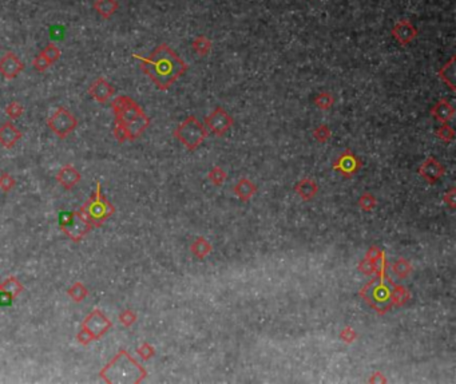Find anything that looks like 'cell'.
Instances as JSON below:
<instances>
[{
    "instance_id": "cell-1",
    "label": "cell",
    "mask_w": 456,
    "mask_h": 384,
    "mask_svg": "<svg viewBox=\"0 0 456 384\" xmlns=\"http://www.w3.org/2000/svg\"><path fill=\"white\" fill-rule=\"evenodd\" d=\"M134 58L139 60L142 71L160 90H168L187 68L186 63L166 43L160 44L148 58H142L137 54H134Z\"/></svg>"
},
{
    "instance_id": "cell-2",
    "label": "cell",
    "mask_w": 456,
    "mask_h": 384,
    "mask_svg": "<svg viewBox=\"0 0 456 384\" xmlns=\"http://www.w3.org/2000/svg\"><path fill=\"white\" fill-rule=\"evenodd\" d=\"M111 107L115 115V123L125 129L127 141H135L150 125L147 115L130 97H117L111 103Z\"/></svg>"
},
{
    "instance_id": "cell-3",
    "label": "cell",
    "mask_w": 456,
    "mask_h": 384,
    "mask_svg": "<svg viewBox=\"0 0 456 384\" xmlns=\"http://www.w3.org/2000/svg\"><path fill=\"white\" fill-rule=\"evenodd\" d=\"M99 376L106 383H139L146 376V371L127 351L121 349L113 360L101 369Z\"/></svg>"
},
{
    "instance_id": "cell-4",
    "label": "cell",
    "mask_w": 456,
    "mask_h": 384,
    "mask_svg": "<svg viewBox=\"0 0 456 384\" xmlns=\"http://www.w3.org/2000/svg\"><path fill=\"white\" fill-rule=\"evenodd\" d=\"M90 219L94 226H101L106 219H109L115 213V208L102 193L101 182H97V189L93 196L86 201V204L79 209Z\"/></svg>"
},
{
    "instance_id": "cell-5",
    "label": "cell",
    "mask_w": 456,
    "mask_h": 384,
    "mask_svg": "<svg viewBox=\"0 0 456 384\" xmlns=\"http://www.w3.org/2000/svg\"><path fill=\"white\" fill-rule=\"evenodd\" d=\"M392 293L394 289H391L390 284L383 278L372 281L363 290V296L366 301L380 312H384L390 308L392 302Z\"/></svg>"
},
{
    "instance_id": "cell-6",
    "label": "cell",
    "mask_w": 456,
    "mask_h": 384,
    "mask_svg": "<svg viewBox=\"0 0 456 384\" xmlns=\"http://www.w3.org/2000/svg\"><path fill=\"white\" fill-rule=\"evenodd\" d=\"M174 135L186 146L187 149L194 150L205 139L206 133H205L203 126L197 121V118L189 117L186 121L178 126Z\"/></svg>"
},
{
    "instance_id": "cell-7",
    "label": "cell",
    "mask_w": 456,
    "mask_h": 384,
    "mask_svg": "<svg viewBox=\"0 0 456 384\" xmlns=\"http://www.w3.org/2000/svg\"><path fill=\"white\" fill-rule=\"evenodd\" d=\"M47 125L55 135H58L60 139H64L77 129L78 121L68 110L60 106L55 110V113L48 118Z\"/></svg>"
},
{
    "instance_id": "cell-8",
    "label": "cell",
    "mask_w": 456,
    "mask_h": 384,
    "mask_svg": "<svg viewBox=\"0 0 456 384\" xmlns=\"http://www.w3.org/2000/svg\"><path fill=\"white\" fill-rule=\"evenodd\" d=\"M113 327V323L105 314L99 310H94L82 324V329H85L93 340H99L110 328Z\"/></svg>"
},
{
    "instance_id": "cell-9",
    "label": "cell",
    "mask_w": 456,
    "mask_h": 384,
    "mask_svg": "<svg viewBox=\"0 0 456 384\" xmlns=\"http://www.w3.org/2000/svg\"><path fill=\"white\" fill-rule=\"evenodd\" d=\"M93 227L94 225L91 223L90 219L87 218L81 210H78V212H74V216H72L70 222L67 223L64 227H62L60 231H62L68 239L72 240L74 243H79V241H82V240L86 237L87 233H89Z\"/></svg>"
},
{
    "instance_id": "cell-10",
    "label": "cell",
    "mask_w": 456,
    "mask_h": 384,
    "mask_svg": "<svg viewBox=\"0 0 456 384\" xmlns=\"http://www.w3.org/2000/svg\"><path fill=\"white\" fill-rule=\"evenodd\" d=\"M24 70V64L22 63L18 55L14 52H6L0 58V74L6 79H14Z\"/></svg>"
},
{
    "instance_id": "cell-11",
    "label": "cell",
    "mask_w": 456,
    "mask_h": 384,
    "mask_svg": "<svg viewBox=\"0 0 456 384\" xmlns=\"http://www.w3.org/2000/svg\"><path fill=\"white\" fill-rule=\"evenodd\" d=\"M89 94L94 101H97L99 103H106L115 94V89L103 76H99L90 85Z\"/></svg>"
},
{
    "instance_id": "cell-12",
    "label": "cell",
    "mask_w": 456,
    "mask_h": 384,
    "mask_svg": "<svg viewBox=\"0 0 456 384\" xmlns=\"http://www.w3.org/2000/svg\"><path fill=\"white\" fill-rule=\"evenodd\" d=\"M23 133L12 122H6L0 126V145L4 149L11 150L22 139Z\"/></svg>"
},
{
    "instance_id": "cell-13",
    "label": "cell",
    "mask_w": 456,
    "mask_h": 384,
    "mask_svg": "<svg viewBox=\"0 0 456 384\" xmlns=\"http://www.w3.org/2000/svg\"><path fill=\"white\" fill-rule=\"evenodd\" d=\"M232 123H233L232 118L222 109H217L210 117L207 118V125L211 131L217 135H222L223 133H226Z\"/></svg>"
},
{
    "instance_id": "cell-14",
    "label": "cell",
    "mask_w": 456,
    "mask_h": 384,
    "mask_svg": "<svg viewBox=\"0 0 456 384\" xmlns=\"http://www.w3.org/2000/svg\"><path fill=\"white\" fill-rule=\"evenodd\" d=\"M55 178H56V181H58L59 184L62 185L66 190H71L75 185L81 182L82 176H81V173L78 172V169L74 168L72 165H66V166H63V168L59 170L58 174L55 176Z\"/></svg>"
},
{
    "instance_id": "cell-15",
    "label": "cell",
    "mask_w": 456,
    "mask_h": 384,
    "mask_svg": "<svg viewBox=\"0 0 456 384\" xmlns=\"http://www.w3.org/2000/svg\"><path fill=\"white\" fill-rule=\"evenodd\" d=\"M118 8H119V4L117 0H95L94 2V10L103 19H110L118 11Z\"/></svg>"
},
{
    "instance_id": "cell-16",
    "label": "cell",
    "mask_w": 456,
    "mask_h": 384,
    "mask_svg": "<svg viewBox=\"0 0 456 384\" xmlns=\"http://www.w3.org/2000/svg\"><path fill=\"white\" fill-rule=\"evenodd\" d=\"M394 35L398 38L400 43L407 44L412 39L413 36L416 35V30L407 20H404V22H400L399 24H396V27L394 28Z\"/></svg>"
},
{
    "instance_id": "cell-17",
    "label": "cell",
    "mask_w": 456,
    "mask_h": 384,
    "mask_svg": "<svg viewBox=\"0 0 456 384\" xmlns=\"http://www.w3.org/2000/svg\"><path fill=\"white\" fill-rule=\"evenodd\" d=\"M67 294L72 298V301L82 302L83 300L89 296V290H87L86 286L83 285V282L77 281V282H74L70 288H68V290H67Z\"/></svg>"
},
{
    "instance_id": "cell-18",
    "label": "cell",
    "mask_w": 456,
    "mask_h": 384,
    "mask_svg": "<svg viewBox=\"0 0 456 384\" xmlns=\"http://www.w3.org/2000/svg\"><path fill=\"white\" fill-rule=\"evenodd\" d=\"M24 286L23 284L18 280L16 277L11 276V277H8L7 280H4L2 281V290H6L8 293H11L14 297H16L20 292H23Z\"/></svg>"
},
{
    "instance_id": "cell-19",
    "label": "cell",
    "mask_w": 456,
    "mask_h": 384,
    "mask_svg": "<svg viewBox=\"0 0 456 384\" xmlns=\"http://www.w3.org/2000/svg\"><path fill=\"white\" fill-rule=\"evenodd\" d=\"M433 114L436 115L437 119H440V121H447V119H451V117H452L453 110L452 107L449 106L448 103L443 101V102H440L436 107H435Z\"/></svg>"
},
{
    "instance_id": "cell-20",
    "label": "cell",
    "mask_w": 456,
    "mask_h": 384,
    "mask_svg": "<svg viewBox=\"0 0 456 384\" xmlns=\"http://www.w3.org/2000/svg\"><path fill=\"white\" fill-rule=\"evenodd\" d=\"M42 54H43L44 56H46V58L48 59V60H50L51 64H52V63H55L56 60H59V59H60V55H62V51H60L58 46H55L54 43H48L46 46V48H44L43 51H42Z\"/></svg>"
},
{
    "instance_id": "cell-21",
    "label": "cell",
    "mask_w": 456,
    "mask_h": 384,
    "mask_svg": "<svg viewBox=\"0 0 456 384\" xmlns=\"http://www.w3.org/2000/svg\"><path fill=\"white\" fill-rule=\"evenodd\" d=\"M15 186V178L8 172H3L0 174V190L4 193H10Z\"/></svg>"
},
{
    "instance_id": "cell-22",
    "label": "cell",
    "mask_w": 456,
    "mask_h": 384,
    "mask_svg": "<svg viewBox=\"0 0 456 384\" xmlns=\"http://www.w3.org/2000/svg\"><path fill=\"white\" fill-rule=\"evenodd\" d=\"M23 113H24V107L22 106L19 102L8 103L7 107H6V114H7L8 117L11 118V119H18V118L22 117V114Z\"/></svg>"
},
{
    "instance_id": "cell-23",
    "label": "cell",
    "mask_w": 456,
    "mask_h": 384,
    "mask_svg": "<svg viewBox=\"0 0 456 384\" xmlns=\"http://www.w3.org/2000/svg\"><path fill=\"white\" fill-rule=\"evenodd\" d=\"M437 168H439V166H437V162L433 161V160H429V161L424 165V168H423V170H424L423 174H424L425 177L431 178V180H433V178H436V177L440 174V169Z\"/></svg>"
},
{
    "instance_id": "cell-24",
    "label": "cell",
    "mask_w": 456,
    "mask_h": 384,
    "mask_svg": "<svg viewBox=\"0 0 456 384\" xmlns=\"http://www.w3.org/2000/svg\"><path fill=\"white\" fill-rule=\"evenodd\" d=\"M118 319H119V322H121L122 326L131 327L134 323L137 322V315L134 314L133 311L125 310V311H122L121 314H119Z\"/></svg>"
},
{
    "instance_id": "cell-25",
    "label": "cell",
    "mask_w": 456,
    "mask_h": 384,
    "mask_svg": "<svg viewBox=\"0 0 456 384\" xmlns=\"http://www.w3.org/2000/svg\"><path fill=\"white\" fill-rule=\"evenodd\" d=\"M32 66L35 67V70H38L39 72H44L46 70H48L51 67L50 60L44 56L42 52L39 55H36L35 59L32 60Z\"/></svg>"
},
{
    "instance_id": "cell-26",
    "label": "cell",
    "mask_w": 456,
    "mask_h": 384,
    "mask_svg": "<svg viewBox=\"0 0 456 384\" xmlns=\"http://www.w3.org/2000/svg\"><path fill=\"white\" fill-rule=\"evenodd\" d=\"M237 192L244 198H248V197L253 194V188L249 184V181H240V184L237 186Z\"/></svg>"
},
{
    "instance_id": "cell-27",
    "label": "cell",
    "mask_w": 456,
    "mask_h": 384,
    "mask_svg": "<svg viewBox=\"0 0 456 384\" xmlns=\"http://www.w3.org/2000/svg\"><path fill=\"white\" fill-rule=\"evenodd\" d=\"M137 353L143 360H148L150 357L154 356V348L150 344H147V343H143V344L137 348Z\"/></svg>"
},
{
    "instance_id": "cell-28",
    "label": "cell",
    "mask_w": 456,
    "mask_h": 384,
    "mask_svg": "<svg viewBox=\"0 0 456 384\" xmlns=\"http://www.w3.org/2000/svg\"><path fill=\"white\" fill-rule=\"evenodd\" d=\"M340 165H341V169L345 170V172H351L353 169L356 168V160L352 157L351 154H345L343 156V158L340 160Z\"/></svg>"
},
{
    "instance_id": "cell-29",
    "label": "cell",
    "mask_w": 456,
    "mask_h": 384,
    "mask_svg": "<svg viewBox=\"0 0 456 384\" xmlns=\"http://www.w3.org/2000/svg\"><path fill=\"white\" fill-rule=\"evenodd\" d=\"M193 47L198 54L205 55L207 52V50L210 48V43L205 40L203 38H198V39L194 40V43H193Z\"/></svg>"
},
{
    "instance_id": "cell-30",
    "label": "cell",
    "mask_w": 456,
    "mask_h": 384,
    "mask_svg": "<svg viewBox=\"0 0 456 384\" xmlns=\"http://www.w3.org/2000/svg\"><path fill=\"white\" fill-rule=\"evenodd\" d=\"M298 192H300V194H302V196L305 194V192H308L307 193V197H311L315 194V192H316V186L313 185L312 181H302L300 184V186H298Z\"/></svg>"
},
{
    "instance_id": "cell-31",
    "label": "cell",
    "mask_w": 456,
    "mask_h": 384,
    "mask_svg": "<svg viewBox=\"0 0 456 384\" xmlns=\"http://www.w3.org/2000/svg\"><path fill=\"white\" fill-rule=\"evenodd\" d=\"M14 296L6 290H0V306H10L14 302Z\"/></svg>"
},
{
    "instance_id": "cell-32",
    "label": "cell",
    "mask_w": 456,
    "mask_h": 384,
    "mask_svg": "<svg viewBox=\"0 0 456 384\" xmlns=\"http://www.w3.org/2000/svg\"><path fill=\"white\" fill-rule=\"evenodd\" d=\"M0 290H2V281H0Z\"/></svg>"
}]
</instances>
